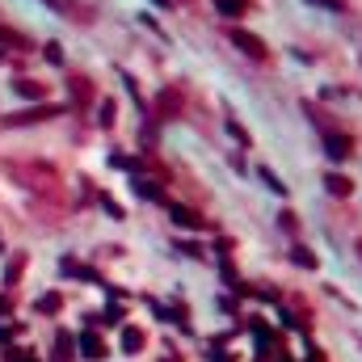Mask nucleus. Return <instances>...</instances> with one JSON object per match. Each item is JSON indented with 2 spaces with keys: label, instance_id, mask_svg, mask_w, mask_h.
Here are the masks:
<instances>
[{
  "label": "nucleus",
  "instance_id": "obj_3",
  "mask_svg": "<svg viewBox=\"0 0 362 362\" xmlns=\"http://www.w3.org/2000/svg\"><path fill=\"white\" fill-rule=\"evenodd\" d=\"M329 156H333V161H345V156H350V139L329 135Z\"/></svg>",
  "mask_w": 362,
  "mask_h": 362
},
{
  "label": "nucleus",
  "instance_id": "obj_1",
  "mask_svg": "<svg viewBox=\"0 0 362 362\" xmlns=\"http://www.w3.org/2000/svg\"><path fill=\"white\" fill-rule=\"evenodd\" d=\"M232 42L244 51V55H253V60H266V46H262V38H253V34H244V30H232Z\"/></svg>",
  "mask_w": 362,
  "mask_h": 362
},
{
  "label": "nucleus",
  "instance_id": "obj_2",
  "mask_svg": "<svg viewBox=\"0 0 362 362\" xmlns=\"http://www.w3.org/2000/svg\"><path fill=\"white\" fill-rule=\"evenodd\" d=\"M215 9L224 17H240V13H248V0H215Z\"/></svg>",
  "mask_w": 362,
  "mask_h": 362
},
{
  "label": "nucleus",
  "instance_id": "obj_5",
  "mask_svg": "<svg viewBox=\"0 0 362 362\" xmlns=\"http://www.w3.org/2000/svg\"><path fill=\"white\" fill-rule=\"evenodd\" d=\"M84 354H89V358H101V345H97L93 337H84Z\"/></svg>",
  "mask_w": 362,
  "mask_h": 362
},
{
  "label": "nucleus",
  "instance_id": "obj_4",
  "mask_svg": "<svg viewBox=\"0 0 362 362\" xmlns=\"http://www.w3.org/2000/svg\"><path fill=\"white\" fill-rule=\"evenodd\" d=\"M325 181H329V190H333V194H350V181H345V177H337V173H329Z\"/></svg>",
  "mask_w": 362,
  "mask_h": 362
}]
</instances>
